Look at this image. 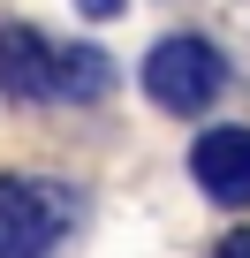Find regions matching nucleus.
<instances>
[{"label":"nucleus","instance_id":"nucleus-1","mask_svg":"<svg viewBox=\"0 0 250 258\" xmlns=\"http://www.w3.org/2000/svg\"><path fill=\"white\" fill-rule=\"evenodd\" d=\"M76 220L68 182H31V175H0V258H53Z\"/></svg>","mask_w":250,"mask_h":258},{"label":"nucleus","instance_id":"nucleus-2","mask_svg":"<svg viewBox=\"0 0 250 258\" xmlns=\"http://www.w3.org/2000/svg\"><path fill=\"white\" fill-rule=\"evenodd\" d=\"M220 84H227V61H220V46L197 38V31H175V38H159V46L144 53V91H152L167 114H197V106H212Z\"/></svg>","mask_w":250,"mask_h":258},{"label":"nucleus","instance_id":"nucleus-3","mask_svg":"<svg viewBox=\"0 0 250 258\" xmlns=\"http://www.w3.org/2000/svg\"><path fill=\"white\" fill-rule=\"evenodd\" d=\"M190 175H197V190L212 198V205H250V129H205V137L190 145Z\"/></svg>","mask_w":250,"mask_h":258},{"label":"nucleus","instance_id":"nucleus-4","mask_svg":"<svg viewBox=\"0 0 250 258\" xmlns=\"http://www.w3.org/2000/svg\"><path fill=\"white\" fill-rule=\"evenodd\" d=\"M53 38H38L31 23H0V91L23 99V106H46L53 91Z\"/></svg>","mask_w":250,"mask_h":258},{"label":"nucleus","instance_id":"nucleus-5","mask_svg":"<svg viewBox=\"0 0 250 258\" xmlns=\"http://www.w3.org/2000/svg\"><path fill=\"white\" fill-rule=\"evenodd\" d=\"M106 91H114V61H106L99 46H61V53H53V91H46V99L91 106V99H106Z\"/></svg>","mask_w":250,"mask_h":258},{"label":"nucleus","instance_id":"nucleus-6","mask_svg":"<svg viewBox=\"0 0 250 258\" xmlns=\"http://www.w3.org/2000/svg\"><path fill=\"white\" fill-rule=\"evenodd\" d=\"M212 258H250V228H227V235L212 243Z\"/></svg>","mask_w":250,"mask_h":258},{"label":"nucleus","instance_id":"nucleus-7","mask_svg":"<svg viewBox=\"0 0 250 258\" xmlns=\"http://www.w3.org/2000/svg\"><path fill=\"white\" fill-rule=\"evenodd\" d=\"M76 8H84L91 23H106V16H121V0H76Z\"/></svg>","mask_w":250,"mask_h":258}]
</instances>
